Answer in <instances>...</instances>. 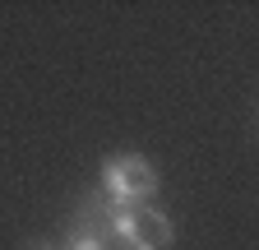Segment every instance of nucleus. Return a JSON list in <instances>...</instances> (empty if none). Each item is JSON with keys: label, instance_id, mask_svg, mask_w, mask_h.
I'll list each match as a JSON object with an SVG mask.
<instances>
[{"label": "nucleus", "instance_id": "7ed1b4c3", "mask_svg": "<svg viewBox=\"0 0 259 250\" xmlns=\"http://www.w3.org/2000/svg\"><path fill=\"white\" fill-rule=\"evenodd\" d=\"M70 250H107V241H102V232H93V227H79Z\"/></svg>", "mask_w": 259, "mask_h": 250}, {"label": "nucleus", "instance_id": "f03ea898", "mask_svg": "<svg viewBox=\"0 0 259 250\" xmlns=\"http://www.w3.org/2000/svg\"><path fill=\"white\" fill-rule=\"evenodd\" d=\"M107 232L116 236L120 250H167V245H171V223H167V213H157V209H148V204H139V209H111Z\"/></svg>", "mask_w": 259, "mask_h": 250}, {"label": "nucleus", "instance_id": "f257e3e1", "mask_svg": "<svg viewBox=\"0 0 259 250\" xmlns=\"http://www.w3.org/2000/svg\"><path fill=\"white\" fill-rule=\"evenodd\" d=\"M157 167L139 153H116L102 162V190L111 199V209H139L157 195Z\"/></svg>", "mask_w": 259, "mask_h": 250}]
</instances>
